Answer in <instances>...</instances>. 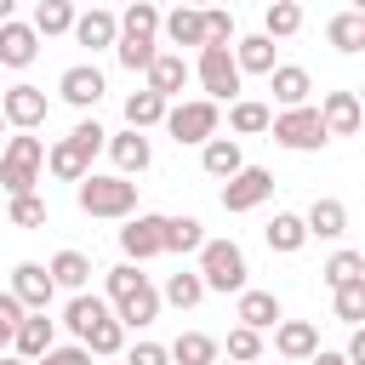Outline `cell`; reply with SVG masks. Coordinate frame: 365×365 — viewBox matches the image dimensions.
<instances>
[{"label": "cell", "mask_w": 365, "mask_h": 365, "mask_svg": "<svg viewBox=\"0 0 365 365\" xmlns=\"http://www.w3.org/2000/svg\"><path fill=\"white\" fill-rule=\"evenodd\" d=\"M86 51H108L114 46V34H120V17L114 11H103V6H91V11H74V29H68Z\"/></svg>", "instance_id": "cell-16"}, {"label": "cell", "mask_w": 365, "mask_h": 365, "mask_svg": "<svg viewBox=\"0 0 365 365\" xmlns=\"http://www.w3.org/2000/svg\"><path fill=\"white\" fill-rule=\"evenodd\" d=\"M68 137H74V143H80V148H86V154H97V148H103V143H108V131H103V125H97V120H80V125H74V131H68Z\"/></svg>", "instance_id": "cell-48"}, {"label": "cell", "mask_w": 365, "mask_h": 365, "mask_svg": "<svg viewBox=\"0 0 365 365\" xmlns=\"http://www.w3.org/2000/svg\"><path fill=\"white\" fill-rule=\"evenodd\" d=\"M217 103L211 97H188V103H177V108H165V131L177 137V148H188V143H205V137H217Z\"/></svg>", "instance_id": "cell-7"}, {"label": "cell", "mask_w": 365, "mask_h": 365, "mask_svg": "<svg viewBox=\"0 0 365 365\" xmlns=\"http://www.w3.org/2000/svg\"><path fill=\"white\" fill-rule=\"evenodd\" d=\"M91 365H97V359H91ZM103 365H125V359H103Z\"/></svg>", "instance_id": "cell-57"}, {"label": "cell", "mask_w": 365, "mask_h": 365, "mask_svg": "<svg viewBox=\"0 0 365 365\" xmlns=\"http://www.w3.org/2000/svg\"><path fill=\"white\" fill-rule=\"evenodd\" d=\"M182 6H217V0H182Z\"/></svg>", "instance_id": "cell-56"}, {"label": "cell", "mask_w": 365, "mask_h": 365, "mask_svg": "<svg viewBox=\"0 0 365 365\" xmlns=\"http://www.w3.org/2000/svg\"><path fill=\"white\" fill-rule=\"evenodd\" d=\"M268 131H274V143L279 148H291V154H319L331 137H325V120H319V108L314 103H297V108H279L274 120H268Z\"/></svg>", "instance_id": "cell-3"}, {"label": "cell", "mask_w": 365, "mask_h": 365, "mask_svg": "<svg viewBox=\"0 0 365 365\" xmlns=\"http://www.w3.org/2000/svg\"><path fill=\"white\" fill-rule=\"evenodd\" d=\"M228 359H240V365L262 359V331H251V325H234V331H228Z\"/></svg>", "instance_id": "cell-45"}, {"label": "cell", "mask_w": 365, "mask_h": 365, "mask_svg": "<svg viewBox=\"0 0 365 365\" xmlns=\"http://www.w3.org/2000/svg\"><path fill=\"white\" fill-rule=\"evenodd\" d=\"M108 302H114V319H120L125 331H143V325L160 319V291L148 285L143 262H120V268H108Z\"/></svg>", "instance_id": "cell-1"}, {"label": "cell", "mask_w": 365, "mask_h": 365, "mask_svg": "<svg viewBox=\"0 0 365 365\" xmlns=\"http://www.w3.org/2000/svg\"><path fill=\"white\" fill-rule=\"evenodd\" d=\"M143 74H148V91H160V97L171 103V97H182V86H188L194 68H188L182 51H154V63H148Z\"/></svg>", "instance_id": "cell-15"}, {"label": "cell", "mask_w": 365, "mask_h": 365, "mask_svg": "<svg viewBox=\"0 0 365 365\" xmlns=\"http://www.w3.org/2000/svg\"><path fill=\"white\" fill-rule=\"evenodd\" d=\"M211 365H240V359H228V354H217V359H211Z\"/></svg>", "instance_id": "cell-54"}, {"label": "cell", "mask_w": 365, "mask_h": 365, "mask_svg": "<svg viewBox=\"0 0 365 365\" xmlns=\"http://www.w3.org/2000/svg\"><path fill=\"white\" fill-rule=\"evenodd\" d=\"M319 120H325V137H354L359 131V97L354 91H325Z\"/></svg>", "instance_id": "cell-20"}, {"label": "cell", "mask_w": 365, "mask_h": 365, "mask_svg": "<svg viewBox=\"0 0 365 365\" xmlns=\"http://www.w3.org/2000/svg\"><path fill=\"white\" fill-rule=\"evenodd\" d=\"M342 359H348V365H365V331H359V325H354V336H348Z\"/></svg>", "instance_id": "cell-50"}, {"label": "cell", "mask_w": 365, "mask_h": 365, "mask_svg": "<svg viewBox=\"0 0 365 365\" xmlns=\"http://www.w3.org/2000/svg\"><path fill=\"white\" fill-rule=\"evenodd\" d=\"M103 91H108V80H103L97 63H74V68H63V80H57V97H63L68 108H97Z\"/></svg>", "instance_id": "cell-11"}, {"label": "cell", "mask_w": 365, "mask_h": 365, "mask_svg": "<svg viewBox=\"0 0 365 365\" xmlns=\"http://www.w3.org/2000/svg\"><path fill=\"white\" fill-rule=\"evenodd\" d=\"M268 120H274V108L257 103V97H234L228 103V131L234 137H257V131H268Z\"/></svg>", "instance_id": "cell-32"}, {"label": "cell", "mask_w": 365, "mask_h": 365, "mask_svg": "<svg viewBox=\"0 0 365 365\" xmlns=\"http://www.w3.org/2000/svg\"><path fill=\"white\" fill-rule=\"evenodd\" d=\"M348 11H365V0H348Z\"/></svg>", "instance_id": "cell-55"}, {"label": "cell", "mask_w": 365, "mask_h": 365, "mask_svg": "<svg viewBox=\"0 0 365 365\" xmlns=\"http://www.w3.org/2000/svg\"><path fill=\"white\" fill-rule=\"evenodd\" d=\"M165 108H171V103H165L160 91H148V86H143V91H131V97H125V125H131V131H148V125H160V120H165Z\"/></svg>", "instance_id": "cell-34"}, {"label": "cell", "mask_w": 365, "mask_h": 365, "mask_svg": "<svg viewBox=\"0 0 365 365\" xmlns=\"http://www.w3.org/2000/svg\"><path fill=\"white\" fill-rule=\"evenodd\" d=\"M194 80L205 86L211 103H234L245 74L234 68V51H228V46H200V57H194Z\"/></svg>", "instance_id": "cell-6"}, {"label": "cell", "mask_w": 365, "mask_h": 365, "mask_svg": "<svg viewBox=\"0 0 365 365\" xmlns=\"http://www.w3.org/2000/svg\"><path fill=\"white\" fill-rule=\"evenodd\" d=\"M80 348H86L91 359H120V354H125V325H120L114 314H103V319L80 336Z\"/></svg>", "instance_id": "cell-27"}, {"label": "cell", "mask_w": 365, "mask_h": 365, "mask_svg": "<svg viewBox=\"0 0 365 365\" xmlns=\"http://www.w3.org/2000/svg\"><path fill=\"white\" fill-rule=\"evenodd\" d=\"M29 365H91V354L80 348V342H51L40 359H29Z\"/></svg>", "instance_id": "cell-46"}, {"label": "cell", "mask_w": 365, "mask_h": 365, "mask_svg": "<svg viewBox=\"0 0 365 365\" xmlns=\"http://www.w3.org/2000/svg\"><path fill=\"white\" fill-rule=\"evenodd\" d=\"M120 34H125V40H154V34H160V6H154V0H131L125 17H120Z\"/></svg>", "instance_id": "cell-38"}, {"label": "cell", "mask_w": 365, "mask_h": 365, "mask_svg": "<svg viewBox=\"0 0 365 365\" xmlns=\"http://www.w3.org/2000/svg\"><path fill=\"white\" fill-rule=\"evenodd\" d=\"M125 365H171V354H165L160 342H137V348L125 354Z\"/></svg>", "instance_id": "cell-49"}, {"label": "cell", "mask_w": 365, "mask_h": 365, "mask_svg": "<svg viewBox=\"0 0 365 365\" xmlns=\"http://www.w3.org/2000/svg\"><path fill=\"white\" fill-rule=\"evenodd\" d=\"M125 228H120V251H125V262H148V257H165V217L160 211H131V217H120Z\"/></svg>", "instance_id": "cell-8"}, {"label": "cell", "mask_w": 365, "mask_h": 365, "mask_svg": "<svg viewBox=\"0 0 365 365\" xmlns=\"http://www.w3.org/2000/svg\"><path fill=\"white\" fill-rule=\"evenodd\" d=\"M160 302H171V308H200V302H205V279H200V268H177V274H165Z\"/></svg>", "instance_id": "cell-33"}, {"label": "cell", "mask_w": 365, "mask_h": 365, "mask_svg": "<svg viewBox=\"0 0 365 365\" xmlns=\"http://www.w3.org/2000/svg\"><path fill=\"white\" fill-rule=\"evenodd\" d=\"M23 308H51V297H57V285H51V274H46V262H17L11 268V285H6Z\"/></svg>", "instance_id": "cell-14"}, {"label": "cell", "mask_w": 365, "mask_h": 365, "mask_svg": "<svg viewBox=\"0 0 365 365\" xmlns=\"http://www.w3.org/2000/svg\"><path fill=\"white\" fill-rule=\"evenodd\" d=\"M331 302H336V319H342V325H359V319H365V274L331 285Z\"/></svg>", "instance_id": "cell-39"}, {"label": "cell", "mask_w": 365, "mask_h": 365, "mask_svg": "<svg viewBox=\"0 0 365 365\" xmlns=\"http://www.w3.org/2000/svg\"><path fill=\"white\" fill-rule=\"evenodd\" d=\"M11 11H17V0H0V23H6V17H11Z\"/></svg>", "instance_id": "cell-52"}, {"label": "cell", "mask_w": 365, "mask_h": 365, "mask_svg": "<svg viewBox=\"0 0 365 365\" xmlns=\"http://www.w3.org/2000/svg\"><path fill=\"white\" fill-rule=\"evenodd\" d=\"M74 200H80V211L86 217H108V222H120V217H131L137 211V182L131 177H97V171H86L80 182H74Z\"/></svg>", "instance_id": "cell-2"}, {"label": "cell", "mask_w": 365, "mask_h": 365, "mask_svg": "<svg viewBox=\"0 0 365 365\" xmlns=\"http://www.w3.org/2000/svg\"><path fill=\"white\" fill-rule=\"evenodd\" d=\"M268 194H274V171H268V165H240L234 177H222V211H228V217L257 211Z\"/></svg>", "instance_id": "cell-9"}, {"label": "cell", "mask_w": 365, "mask_h": 365, "mask_svg": "<svg viewBox=\"0 0 365 365\" xmlns=\"http://www.w3.org/2000/svg\"><path fill=\"white\" fill-rule=\"evenodd\" d=\"M46 274H51L57 291H86V285H91V257L68 245V251H57V257L46 262Z\"/></svg>", "instance_id": "cell-26"}, {"label": "cell", "mask_w": 365, "mask_h": 365, "mask_svg": "<svg viewBox=\"0 0 365 365\" xmlns=\"http://www.w3.org/2000/svg\"><path fill=\"white\" fill-rule=\"evenodd\" d=\"M23 314H29V308H23L11 291H0V354L11 348V331H17V319H23Z\"/></svg>", "instance_id": "cell-47"}, {"label": "cell", "mask_w": 365, "mask_h": 365, "mask_svg": "<svg viewBox=\"0 0 365 365\" xmlns=\"http://www.w3.org/2000/svg\"><path fill=\"white\" fill-rule=\"evenodd\" d=\"M108 154H114V165H120V177H143L148 165H154V143L143 137V131H108V143H103Z\"/></svg>", "instance_id": "cell-12"}, {"label": "cell", "mask_w": 365, "mask_h": 365, "mask_svg": "<svg viewBox=\"0 0 365 365\" xmlns=\"http://www.w3.org/2000/svg\"><path fill=\"white\" fill-rule=\"evenodd\" d=\"M0 114H6V125H11V131H40V125H46V114H51V103H46V91H40V86L17 80L11 91H0Z\"/></svg>", "instance_id": "cell-10"}, {"label": "cell", "mask_w": 365, "mask_h": 365, "mask_svg": "<svg viewBox=\"0 0 365 365\" xmlns=\"http://www.w3.org/2000/svg\"><path fill=\"white\" fill-rule=\"evenodd\" d=\"M40 165H46V143L34 131H17L6 143V154H0V188L6 194H29L40 182Z\"/></svg>", "instance_id": "cell-4"}, {"label": "cell", "mask_w": 365, "mask_h": 365, "mask_svg": "<svg viewBox=\"0 0 365 365\" xmlns=\"http://www.w3.org/2000/svg\"><path fill=\"white\" fill-rule=\"evenodd\" d=\"M359 274H365V251H336V257L319 268L325 285H342V279H359Z\"/></svg>", "instance_id": "cell-43"}, {"label": "cell", "mask_w": 365, "mask_h": 365, "mask_svg": "<svg viewBox=\"0 0 365 365\" xmlns=\"http://www.w3.org/2000/svg\"><path fill=\"white\" fill-rule=\"evenodd\" d=\"M103 314H108V302H103L97 291H68V308H63V325H68V331H74V342H80V336H86V331H91V325H97Z\"/></svg>", "instance_id": "cell-29"}, {"label": "cell", "mask_w": 365, "mask_h": 365, "mask_svg": "<svg viewBox=\"0 0 365 365\" xmlns=\"http://www.w3.org/2000/svg\"><path fill=\"white\" fill-rule=\"evenodd\" d=\"M51 342H57V319H46V308H29L17 319V331H11V354L17 359H40Z\"/></svg>", "instance_id": "cell-13"}, {"label": "cell", "mask_w": 365, "mask_h": 365, "mask_svg": "<svg viewBox=\"0 0 365 365\" xmlns=\"http://www.w3.org/2000/svg\"><path fill=\"white\" fill-rule=\"evenodd\" d=\"M262 240H268V251L297 257V251L308 245V228H302V217H297V211H274V217H268V228H262Z\"/></svg>", "instance_id": "cell-25"}, {"label": "cell", "mask_w": 365, "mask_h": 365, "mask_svg": "<svg viewBox=\"0 0 365 365\" xmlns=\"http://www.w3.org/2000/svg\"><path fill=\"white\" fill-rule=\"evenodd\" d=\"M46 171H51L57 182H80V177L91 171V154H86L74 137H63V143H51V148H46Z\"/></svg>", "instance_id": "cell-23"}, {"label": "cell", "mask_w": 365, "mask_h": 365, "mask_svg": "<svg viewBox=\"0 0 365 365\" xmlns=\"http://www.w3.org/2000/svg\"><path fill=\"white\" fill-rule=\"evenodd\" d=\"M228 51H234V68L240 74H268L274 68V40L268 34H240Z\"/></svg>", "instance_id": "cell-28"}, {"label": "cell", "mask_w": 365, "mask_h": 365, "mask_svg": "<svg viewBox=\"0 0 365 365\" xmlns=\"http://www.w3.org/2000/svg\"><path fill=\"white\" fill-rule=\"evenodd\" d=\"M194 257H200L205 291H222V297H228V291H245V274H251V268H245V251H240L234 240H205Z\"/></svg>", "instance_id": "cell-5"}, {"label": "cell", "mask_w": 365, "mask_h": 365, "mask_svg": "<svg viewBox=\"0 0 365 365\" xmlns=\"http://www.w3.org/2000/svg\"><path fill=\"white\" fill-rule=\"evenodd\" d=\"M200 165H205V177H234L240 165H245V154H240V137H205L200 143Z\"/></svg>", "instance_id": "cell-24"}, {"label": "cell", "mask_w": 365, "mask_h": 365, "mask_svg": "<svg viewBox=\"0 0 365 365\" xmlns=\"http://www.w3.org/2000/svg\"><path fill=\"white\" fill-rule=\"evenodd\" d=\"M325 40L342 51V57H354V51H365V11H336L331 23H325Z\"/></svg>", "instance_id": "cell-31"}, {"label": "cell", "mask_w": 365, "mask_h": 365, "mask_svg": "<svg viewBox=\"0 0 365 365\" xmlns=\"http://www.w3.org/2000/svg\"><path fill=\"white\" fill-rule=\"evenodd\" d=\"M34 57H40V34H34L29 23L6 17V23H0V63H6V68H29Z\"/></svg>", "instance_id": "cell-17"}, {"label": "cell", "mask_w": 365, "mask_h": 365, "mask_svg": "<svg viewBox=\"0 0 365 365\" xmlns=\"http://www.w3.org/2000/svg\"><path fill=\"white\" fill-rule=\"evenodd\" d=\"M274 348H279V359H308L319 348V325L314 319H279L274 325Z\"/></svg>", "instance_id": "cell-22"}, {"label": "cell", "mask_w": 365, "mask_h": 365, "mask_svg": "<svg viewBox=\"0 0 365 365\" xmlns=\"http://www.w3.org/2000/svg\"><path fill=\"white\" fill-rule=\"evenodd\" d=\"M40 40H51V34H68L74 29V0H34V23H29Z\"/></svg>", "instance_id": "cell-35"}, {"label": "cell", "mask_w": 365, "mask_h": 365, "mask_svg": "<svg viewBox=\"0 0 365 365\" xmlns=\"http://www.w3.org/2000/svg\"><path fill=\"white\" fill-rule=\"evenodd\" d=\"M0 365H29V359H17V354H11V348H6V354H0Z\"/></svg>", "instance_id": "cell-53"}, {"label": "cell", "mask_w": 365, "mask_h": 365, "mask_svg": "<svg viewBox=\"0 0 365 365\" xmlns=\"http://www.w3.org/2000/svg\"><path fill=\"white\" fill-rule=\"evenodd\" d=\"M268 91H274V103H279V108H297V103H308L314 80H308V68H302V63H274V68H268Z\"/></svg>", "instance_id": "cell-18"}, {"label": "cell", "mask_w": 365, "mask_h": 365, "mask_svg": "<svg viewBox=\"0 0 365 365\" xmlns=\"http://www.w3.org/2000/svg\"><path fill=\"white\" fill-rule=\"evenodd\" d=\"M160 29H165V40L171 46H205V23H200V6H177L171 17H160Z\"/></svg>", "instance_id": "cell-30"}, {"label": "cell", "mask_w": 365, "mask_h": 365, "mask_svg": "<svg viewBox=\"0 0 365 365\" xmlns=\"http://www.w3.org/2000/svg\"><path fill=\"white\" fill-rule=\"evenodd\" d=\"M200 23H205V46H234V11L200 6Z\"/></svg>", "instance_id": "cell-42"}, {"label": "cell", "mask_w": 365, "mask_h": 365, "mask_svg": "<svg viewBox=\"0 0 365 365\" xmlns=\"http://www.w3.org/2000/svg\"><path fill=\"white\" fill-rule=\"evenodd\" d=\"M0 131H6V114H0Z\"/></svg>", "instance_id": "cell-58"}, {"label": "cell", "mask_w": 365, "mask_h": 365, "mask_svg": "<svg viewBox=\"0 0 365 365\" xmlns=\"http://www.w3.org/2000/svg\"><path fill=\"white\" fill-rule=\"evenodd\" d=\"M154 51H160V40H125V34H114V57H120V68H131V74H143V68L154 63Z\"/></svg>", "instance_id": "cell-41"}, {"label": "cell", "mask_w": 365, "mask_h": 365, "mask_svg": "<svg viewBox=\"0 0 365 365\" xmlns=\"http://www.w3.org/2000/svg\"><path fill=\"white\" fill-rule=\"evenodd\" d=\"M297 29H302V6L297 0H268L262 6V34L268 40H291Z\"/></svg>", "instance_id": "cell-36"}, {"label": "cell", "mask_w": 365, "mask_h": 365, "mask_svg": "<svg viewBox=\"0 0 365 365\" xmlns=\"http://www.w3.org/2000/svg\"><path fill=\"white\" fill-rule=\"evenodd\" d=\"M308 365H348V359H342V354H331V348H314V354H308Z\"/></svg>", "instance_id": "cell-51"}, {"label": "cell", "mask_w": 365, "mask_h": 365, "mask_svg": "<svg viewBox=\"0 0 365 365\" xmlns=\"http://www.w3.org/2000/svg\"><path fill=\"white\" fill-rule=\"evenodd\" d=\"M205 245V222L200 217H165V251L171 257H188Z\"/></svg>", "instance_id": "cell-37"}, {"label": "cell", "mask_w": 365, "mask_h": 365, "mask_svg": "<svg viewBox=\"0 0 365 365\" xmlns=\"http://www.w3.org/2000/svg\"><path fill=\"white\" fill-rule=\"evenodd\" d=\"M234 297H240L234 319H240V325H251V331H268V325H279V319H285V308H279V297H274V291H251V285H245V291H234Z\"/></svg>", "instance_id": "cell-19"}, {"label": "cell", "mask_w": 365, "mask_h": 365, "mask_svg": "<svg viewBox=\"0 0 365 365\" xmlns=\"http://www.w3.org/2000/svg\"><path fill=\"white\" fill-rule=\"evenodd\" d=\"M11 222L17 228H46V200L29 188V194H11Z\"/></svg>", "instance_id": "cell-44"}, {"label": "cell", "mask_w": 365, "mask_h": 365, "mask_svg": "<svg viewBox=\"0 0 365 365\" xmlns=\"http://www.w3.org/2000/svg\"><path fill=\"white\" fill-rule=\"evenodd\" d=\"M302 228H308V240H342V234H348V205L325 194V200H314V205H308Z\"/></svg>", "instance_id": "cell-21"}, {"label": "cell", "mask_w": 365, "mask_h": 365, "mask_svg": "<svg viewBox=\"0 0 365 365\" xmlns=\"http://www.w3.org/2000/svg\"><path fill=\"white\" fill-rule=\"evenodd\" d=\"M165 354H171L177 365H211V359H217V342H211L205 331H182V336H177Z\"/></svg>", "instance_id": "cell-40"}]
</instances>
